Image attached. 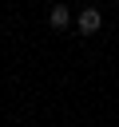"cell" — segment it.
Masks as SVG:
<instances>
[{"mask_svg":"<svg viewBox=\"0 0 119 127\" xmlns=\"http://www.w3.org/2000/svg\"><path fill=\"white\" fill-rule=\"evenodd\" d=\"M75 28H79V36H95V32L103 28V12H99L95 4L79 8V16H75Z\"/></svg>","mask_w":119,"mask_h":127,"instance_id":"6da1fadb","label":"cell"},{"mask_svg":"<svg viewBox=\"0 0 119 127\" xmlns=\"http://www.w3.org/2000/svg\"><path fill=\"white\" fill-rule=\"evenodd\" d=\"M71 24H75V16H71V8H67L63 0H56V4L48 8V28H52V32H67Z\"/></svg>","mask_w":119,"mask_h":127,"instance_id":"7a4b0ae2","label":"cell"},{"mask_svg":"<svg viewBox=\"0 0 119 127\" xmlns=\"http://www.w3.org/2000/svg\"><path fill=\"white\" fill-rule=\"evenodd\" d=\"M115 4H119V0H115Z\"/></svg>","mask_w":119,"mask_h":127,"instance_id":"3957f363","label":"cell"}]
</instances>
